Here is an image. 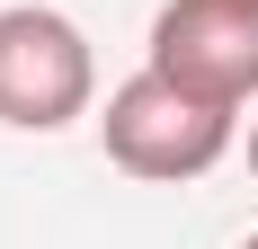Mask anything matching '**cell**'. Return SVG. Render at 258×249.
<instances>
[{
    "mask_svg": "<svg viewBox=\"0 0 258 249\" xmlns=\"http://www.w3.org/2000/svg\"><path fill=\"white\" fill-rule=\"evenodd\" d=\"M143 63L187 80L196 98L249 107L258 98V0H160Z\"/></svg>",
    "mask_w": 258,
    "mask_h": 249,
    "instance_id": "3",
    "label": "cell"
},
{
    "mask_svg": "<svg viewBox=\"0 0 258 249\" xmlns=\"http://www.w3.org/2000/svg\"><path fill=\"white\" fill-rule=\"evenodd\" d=\"M98 107V53L80 18L45 0H9L0 9V125L18 134H62Z\"/></svg>",
    "mask_w": 258,
    "mask_h": 249,
    "instance_id": "2",
    "label": "cell"
},
{
    "mask_svg": "<svg viewBox=\"0 0 258 249\" xmlns=\"http://www.w3.org/2000/svg\"><path fill=\"white\" fill-rule=\"evenodd\" d=\"M240 249H258V231H249V240H240Z\"/></svg>",
    "mask_w": 258,
    "mask_h": 249,
    "instance_id": "5",
    "label": "cell"
},
{
    "mask_svg": "<svg viewBox=\"0 0 258 249\" xmlns=\"http://www.w3.org/2000/svg\"><path fill=\"white\" fill-rule=\"evenodd\" d=\"M232 116L240 107H223V98H196L187 80H169V72H143L134 80H116L107 89V116H98V143H107V160L125 178H152V187H187V178H205L223 151H232Z\"/></svg>",
    "mask_w": 258,
    "mask_h": 249,
    "instance_id": "1",
    "label": "cell"
},
{
    "mask_svg": "<svg viewBox=\"0 0 258 249\" xmlns=\"http://www.w3.org/2000/svg\"><path fill=\"white\" fill-rule=\"evenodd\" d=\"M249 178H258V125H249Z\"/></svg>",
    "mask_w": 258,
    "mask_h": 249,
    "instance_id": "4",
    "label": "cell"
}]
</instances>
